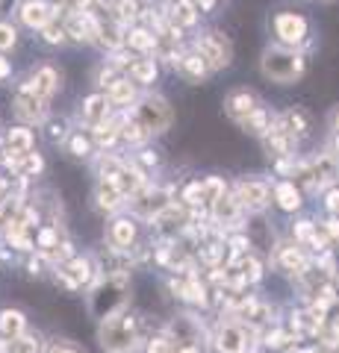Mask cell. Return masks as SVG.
I'll return each instance as SVG.
<instances>
[{"label": "cell", "instance_id": "1", "mask_svg": "<svg viewBox=\"0 0 339 353\" xmlns=\"http://www.w3.org/2000/svg\"><path fill=\"white\" fill-rule=\"evenodd\" d=\"M130 306V280L127 274H97L89 285V315L97 321L115 318Z\"/></svg>", "mask_w": 339, "mask_h": 353}, {"label": "cell", "instance_id": "2", "mask_svg": "<svg viewBox=\"0 0 339 353\" xmlns=\"http://www.w3.org/2000/svg\"><path fill=\"white\" fill-rule=\"evenodd\" d=\"M139 333H142V321L139 315L127 312L115 315V318H106V321L97 324V341L106 353H127L136 347L139 341Z\"/></svg>", "mask_w": 339, "mask_h": 353}, {"label": "cell", "instance_id": "3", "mask_svg": "<svg viewBox=\"0 0 339 353\" xmlns=\"http://www.w3.org/2000/svg\"><path fill=\"white\" fill-rule=\"evenodd\" d=\"M304 65H307V62H304V57H301L298 50L275 44V48L262 50L260 71L266 74L271 83H295L304 74Z\"/></svg>", "mask_w": 339, "mask_h": 353}, {"label": "cell", "instance_id": "4", "mask_svg": "<svg viewBox=\"0 0 339 353\" xmlns=\"http://www.w3.org/2000/svg\"><path fill=\"white\" fill-rule=\"evenodd\" d=\"M136 121V124L148 132V136H154V132H166L171 127V106L166 97H159V94H148V97H142L139 106L133 109V115H130Z\"/></svg>", "mask_w": 339, "mask_h": 353}, {"label": "cell", "instance_id": "5", "mask_svg": "<svg viewBox=\"0 0 339 353\" xmlns=\"http://www.w3.org/2000/svg\"><path fill=\"white\" fill-rule=\"evenodd\" d=\"M195 53L206 62L210 71H218V68H227L233 59V48H231V39L224 32H204V36L195 41Z\"/></svg>", "mask_w": 339, "mask_h": 353}, {"label": "cell", "instance_id": "6", "mask_svg": "<svg viewBox=\"0 0 339 353\" xmlns=\"http://www.w3.org/2000/svg\"><path fill=\"white\" fill-rule=\"evenodd\" d=\"M127 203H130V209H133L136 218L154 221L162 209L171 206V192L162 189V185H145V189H139Z\"/></svg>", "mask_w": 339, "mask_h": 353}, {"label": "cell", "instance_id": "7", "mask_svg": "<svg viewBox=\"0 0 339 353\" xmlns=\"http://www.w3.org/2000/svg\"><path fill=\"white\" fill-rule=\"evenodd\" d=\"M275 36L280 41V48H301L310 36V24L307 18L298 12H278L275 15Z\"/></svg>", "mask_w": 339, "mask_h": 353}, {"label": "cell", "instance_id": "8", "mask_svg": "<svg viewBox=\"0 0 339 353\" xmlns=\"http://www.w3.org/2000/svg\"><path fill=\"white\" fill-rule=\"evenodd\" d=\"M59 9L48 0H15V18L30 30H45L50 21H57Z\"/></svg>", "mask_w": 339, "mask_h": 353}, {"label": "cell", "instance_id": "9", "mask_svg": "<svg viewBox=\"0 0 339 353\" xmlns=\"http://www.w3.org/2000/svg\"><path fill=\"white\" fill-rule=\"evenodd\" d=\"M12 109H15L18 121H24V127H27V124H41V121L48 118V103L41 101V97L32 94L27 83H18Z\"/></svg>", "mask_w": 339, "mask_h": 353}, {"label": "cell", "instance_id": "10", "mask_svg": "<svg viewBox=\"0 0 339 353\" xmlns=\"http://www.w3.org/2000/svg\"><path fill=\"white\" fill-rule=\"evenodd\" d=\"M269 194H271L269 183L260 180V176H248V180H239V183H236V192H233L236 203L242 206V209H248V212H260V209L269 203Z\"/></svg>", "mask_w": 339, "mask_h": 353}, {"label": "cell", "instance_id": "11", "mask_svg": "<svg viewBox=\"0 0 339 353\" xmlns=\"http://www.w3.org/2000/svg\"><path fill=\"white\" fill-rule=\"evenodd\" d=\"M275 124L280 127V132H283V136H287L289 141L307 139L310 130H313L310 115L304 112V109H298V106H292V109H287V112H280V115L275 118Z\"/></svg>", "mask_w": 339, "mask_h": 353}, {"label": "cell", "instance_id": "12", "mask_svg": "<svg viewBox=\"0 0 339 353\" xmlns=\"http://www.w3.org/2000/svg\"><path fill=\"white\" fill-rule=\"evenodd\" d=\"M139 239V227L133 218H113L109 221V230H106V245L113 250H133Z\"/></svg>", "mask_w": 339, "mask_h": 353}, {"label": "cell", "instance_id": "13", "mask_svg": "<svg viewBox=\"0 0 339 353\" xmlns=\"http://www.w3.org/2000/svg\"><path fill=\"white\" fill-rule=\"evenodd\" d=\"M24 83L30 85V92L36 97H41L45 103H50V97L57 94V88H59V74H57L53 65H39L36 71H30V77Z\"/></svg>", "mask_w": 339, "mask_h": 353}, {"label": "cell", "instance_id": "14", "mask_svg": "<svg viewBox=\"0 0 339 353\" xmlns=\"http://www.w3.org/2000/svg\"><path fill=\"white\" fill-rule=\"evenodd\" d=\"M248 330L242 324H222L215 333V350L218 353H248Z\"/></svg>", "mask_w": 339, "mask_h": 353}, {"label": "cell", "instance_id": "15", "mask_svg": "<svg viewBox=\"0 0 339 353\" xmlns=\"http://www.w3.org/2000/svg\"><path fill=\"white\" fill-rule=\"evenodd\" d=\"M257 106H260L257 94H254V92H248V88H233V92L224 97V112L231 115L236 124H242V121H245L251 112H254Z\"/></svg>", "mask_w": 339, "mask_h": 353}, {"label": "cell", "instance_id": "16", "mask_svg": "<svg viewBox=\"0 0 339 353\" xmlns=\"http://www.w3.org/2000/svg\"><path fill=\"white\" fill-rule=\"evenodd\" d=\"M109 109H113V106H109L106 94H101V92L89 94V97L83 101V106H80V121H83V124L89 127V130H95V127H101L104 121H109Z\"/></svg>", "mask_w": 339, "mask_h": 353}, {"label": "cell", "instance_id": "17", "mask_svg": "<svg viewBox=\"0 0 339 353\" xmlns=\"http://www.w3.org/2000/svg\"><path fill=\"white\" fill-rule=\"evenodd\" d=\"M59 268L74 280L77 289H80V285H92L97 280V265H95L92 256H71L65 265H59Z\"/></svg>", "mask_w": 339, "mask_h": 353}, {"label": "cell", "instance_id": "18", "mask_svg": "<svg viewBox=\"0 0 339 353\" xmlns=\"http://www.w3.org/2000/svg\"><path fill=\"white\" fill-rule=\"evenodd\" d=\"M32 148H36V136H32L30 127H12L6 130L3 136V150L12 153V157H24V153H32Z\"/></svg>", "mask_w": 339, "mask_h": 353}, {"label": "cell", "instance_id": "19", "mask_svg": "<svg viewBox=\"0 0 339 353\" xmlns=\"http://www.w3.org/2000/svg\"><path fill=\"white\" fill-rule=\"evenodd\" d=\"M27 333V315L15 306H6L0 309V341H9V339H18Z\"/></svg>", "mask_w": 339, "mask_h": 353}, {"label": "cell", "instance_id": "20", "mask_svg": "<svg viewBox=\"0 0 339 353\" xmlns=\"http://www.w3.org/2000/svg\"><path fill=\"white\" fill-rule=\"evenodd\" d=\"M262 145H266V153L269 157H278V159H283V157H295V141H289L287 136L280 132V127L271 121V127L262 132Z\"/></svg>", "mask_w": 339, "mask_h": 353}, {"label": "cell", "instance_id": "21", "mask_svg": "<svg viewBox=\"0 0 339 353\" xmlns=\"http://www.w3.org/2000/svg\"><path fill=\"white\" fill-rule=\"evenodd\" d=\"M213 206V221L215 224H236L239 221V215H242V206L236 203V197H233V192H224L218 201H213L210 203Z\"/></svg>", "mask_w": 339, "mask_h": 353}, {"label": "cell", "instance_id": "22", "mask_svg": "<svg viewBox=\"0 0 339 353\" xmlns=\"http://www.w3.org/2000/svg\"><path fill=\"white\" fill-rule=\"evenodd\" d=\"M95 201H97V209H101V212H115V209H122L127 203L124 194L118 192V185L113 180H101V183H97Z\"/></svg>", "mask_w": 339, "mask_h": 353}, {"label": "cell", "instance_id": "23", "mask_svg": "<svg viewBox=\"0 0 339 353\" xmlns=\"http://www.w3.org/2000/svg\"><path fill=\"white\" fill-rule=\"evenodd\" d=\"M106 101L109 106H130L136 103V83L130 77H118V80L106 88Z\"/></svg>", "mask_w": 339, "mask_h": 353}, {"label": "cell", "instance_id": "24", "mask_svg": "<svg viewBox=\"0 0 339 353\" xmlns=\"http://www.w3.org/2000/svg\"><path fill=\"white\" fill-rule=\"evenodd\" d=\"M177 71L186 77L189 83H204L206 80V74H210V68H206V62L198 57V53H180V59H177Z\"/></svg>", "mask_w": 339, "mask_h": 353}, {"label": "cell", "instance_id": "25", "mask_svg": "<svg viewBox=\"0 0 339 353\" xmlns=\"http://www.w3.org/2000/svg\"><path fill=\"white\" fill-rule=\"evenodd\" d=\"M157 44H159V39L154 36V30H148V27H133V30H127V36H124V48L136 50V53H151V50H157Z\"/></svg>", "mask_w": 339, "mask_h": 353}, {"label": "cell", "instance_id": "26", "mask_svg": "<svg viewBox=\"0 0 339 353\" xmlns=\"http://www.w3.org/2000/svg\"><path fill=\"white\" fill-rule=\"evenodd\" d=\"M278 265L289 274H307L310 271V262H307V256H304V250L295 248V245L278 250Z\"/></svg>", "mask_w": 339, "mask_h": 353}, {"label": "cell", "instance_id": "27", "mask_svg": "<svg viewBox=\"0 0 339 353\" xmlns=\"http://www.w3.org/2000/svg\"><path fill=\"white\" fill-rule=\"evenodd\" d=\"M275 203L283 209V212H295V209H301V189L295 185L292 180H283L275 185Z\"/></svg>", "mask_w": 339, "mask_h": 353}, {"label": "cell", "instance_id": "28", "mask_svg": "<svg viewBox=\"0 0 339 353\" xmlns=\"http://www.w3.org/2000/svg\"><path fill=\"white\" fill-rule=\"evenodd\" d=\"M157 74H159V68H157L154 59H133V62H130V68H127V77H130V80H133L136 85H139V83H142V85L154 83Z\"/></svg>", "mask_w": 339, "mask_h": 353}, {"label": "cell", "instance_id": "29", "mask_svg": "<svg viewBox=\"0 0 339 353\" xmlns=\"http://www.w3.org/2000/svg\"><path fill=\"white\" fill-rule=\"evenodd\" d=\"M65 150H68L74 159H89L95 150V141H92V136H86V132H71V136L65 139Z\"/></svg>", "mask_w": 339, "mask_h": 353}, {"label": "cell", "instance_id": "30", "mask_svg": "<svg viewBox=\"0 0 339 353\" xmlns=\"http://www.w3.org/2000/svg\"><path fill=\"white\" fill-rule=\"evenodd\" d=\"M171 24L174 27H195L198 24V6L189 3V0H177V6L171 9Z\"/></svg>", "mask_w": 339, "mask_h": 353}, {"label": "cell", "instance_id": "31", "mask_svg": "<svg viewBox=\"0 0 339 353\" xmlns=\"http://www.w3.org/2000/svg\"><path fill=\"white\" fill-rule=\"evenodd\" d=\"M236 271L245 283H260L262 280V262L254 256V253H245V256L236 262Z\"/></svg>", "mask_w": 339, "mask_h": 353}, {"label": "cell", "instance_id": "32", "mask_svg": "<svg viewBox=\"0 0 339 353\" xmlns=\"http://www.w3.org/2000/svg\"><path fill=\"white\" fill-rule=\"evenodd\" d=\"M271 121H275V118H271L262 106H257L254 112H251V115L242 121V130H245V132H251V136H262V132H266V130L271 127Z\"/></svg>", "mask_w": 339, "mask_h": 353}, {"label": "cell", "instance_id": "33", "mask_svg": "<svg viewBox=\"0 0 339 353\" xmlns=\"http://www.w3.org/2000/svg\"><path fill=\"white\" fill-rule=\"evenodd\" d=\"M113 12H115L118 24H133V21L142 18V6L136 3V0H122V3L113 6Z\"/></svg>", "mask_w": 339, "mask_h": 353}, {"label": "cell", "instance_id": "34", "mask_svg": "<svg viewBox=\"0 0 339 353\" xmlns=\"http://www.w3.org/2000/svg\"><path fill=\"white\" fill-rule=\"evenodd\" d=\"M201 192H204V203H213L227 192V185L222 176H206V180H201Z\"/></svg>", "mask_w": 339, "mask_h": 353}, {"label": "cell", "instance_id": "35", "mask_svg": "<svg viewBox=\"0 0 339 353\" xmlns=\"http://www.w3.org/2000/svg\"><path fill=\"white\" fill-rule=\"evenodd\" d=\"M145 353H177V341L171 336H151L145 341Z\"/></svg>", "mask_w": 339, "mask_h": 353}, {"label": "cell", "instance_id": "36", "mask_svg": "<svg viewBox=\"0 0 339 353\" xmlns=\"http://www.w3.org/2000/svg\"><path fill=\"white\" fill-rule=\"evenodd\" d=\"M224 253H227V248L222 241H210V245L201 248V259L210 265V268H218V262H224Z\"/></svg>", "mask_w": 339, "mask_h": 353}, {"label": "cell", "instance_id": "37", "mask_svg": "<svg viewBox=\"0 0 339 353\" xmlns=\"http://www.w3.org/2000/svg\"><path fill=\"white\" fill-rule=\"evenodd\" d=\"M41 353H86V350L71 339H50Z\"/></svg>", "mask_w": 339, "mask_h": 353}, {"label": "cell", "instance_id": "38", "mask_svg": "<svg viewBox=\"0 0 339 353\" xmlns=\"http://www.w3.org/2000/svg\"><path fill=\"white\" fill-rule=\"evenodd\" d=\"M39 32H41V41H48V44H65V41H68V36H65V30L59 24V18L50 21V24L45 30H39Z\"/></svg>", "mask_w": 339, "mask_h": 353}, {"label": "cell", "instance_id": "39", "mask_svg": "<svg viewBox=\"0 0 339 353\" xmlns=\"http://www.w3.org/2000/svg\"><path fill=\"white\" fill-rule=\"evenodd\" d=\"M68 136L71 132H68V121L65 118H50L48 121V139L53 141V145H57V141H65Z\"/></svg>", "mask_w": 339, "mask_h": 353}, {"label": "cell", "instance_id": "40", "mask_svg": "<svg viewBox=\"0 0 339 353\" xmlns=\"http://www.w3.org/2000/svg\"><path fill=\"white\" fill-rule=\"evenodd\" d=\"M15 44H18V30L9 21H0V53L12 50Z\"/></svg>", "mask_w": 339, "mask_h": 353}, {"label": "cell", "instance_id": "41", "mask_svg": "<svg viewBox=\"0 0 339 353\" xmlns=\"http://www.w3.org/2000/svg\"><path fill=\"white\" fill-rule=\"evenodd\" d=\"M118 77H122V71H118L115 65L104 62L101 68H97V77H95V80H97V85H101V88H109V85H113V83L118 80Z\"/></svg>", "mask_w": 339, "mask_h": 353}, {"label": "cell", "instance_id": "42", "mask_svg": "<svg viewBox=\"0 0 339 353\" xmlns=\"http://www.w3.org/2000/svg\"><path fill=\"white\" fill-rule=\"evenodd\" d=\"M183 201H186V206H201L204 203V192H201V180H192L189 185L183 189Z\"/></svg>", "mask_w": 339, "mask_h": 353}, {"label": "cell", "instance_id": "43", "mask_svg": "<svg viewBox=\"0 0 339 353\" xmlns=\"http://www.w3.org/2000/svg\"><path fill=\"white\" fill-rule=\"evenodd\" d=\"M130 162H133L139 171H145V174H148V168H154V165L159 162V157H157L154 150H139V153H136V157L130 159Z\"/></svg>", "mask_w": 339, "mask_h": 353}, {"label": "cell", "instance_id": "44", "mask_svg": "<svg viewBox=\"0 0 339 353\" xmlns=\"http://www.w3.org/2000/svg\"><path fill=\"white\" fill-rule=\"evenodd\" d=\"M292 233H295V241H310V236L316 233V224L313 221H298Z\"/></svg>", "mask_w": 339, "mask_h": 353}, {"label": "cell", "instance_id": "45", "mask_svg": "<svg viewBox=\"0 0 339 353\" xmlns=\"http://www.w3.org/2000/svg\"><path fill=\"white\" fill-rule=\"evenodd\" d=\"M287 341H292V336H287L283 330H275V333L266 336V345H269V347H283Z\"/></svg>", "mask_w": 339, "mask_h": 353}, {"label": "cell", "instance_id": "46", "mask_svg": "<svg viewBox=\"0 0 339 353\" xmlns=\"http://www.w3.org/2000/svg\"><path fill=\"white\" fill-rule=\"evenodd\" d=\"M325 233H327V239H331V241H339V215H333L331 221H327Z\"/></svg>", "mask_w": 339, "mask_h": 353}, {"label": "cell", "instance_id": "47", "mask_svg": "<svg viewBox=\"0 0 339 353\" xmlns=\"http://www.w3.org/2000/svg\"><path fill=\"white\" fill-rule=\"evenodd\" d=\"M325 206L331 209L333 215H339V189H331V192H327V201H325Z\"/></svg>", "mask_w": 339, "mask_h": 353}, {"label": "cell", "instance_id": "48", "mask_svg": "<svg viewBox=\"0 0 339 353\" xmlns=\"http://www.w3.org/2000/svg\"><path fill=\"white\" fill-rule=\"evenodd\" d=\"M9 183H12V180H6V176H0V203H3L6 197H9Z\"/></svg>", "mask_w": 339, "mask_h": 353}, {"label": "cell", "instance_id": "49", "mask_svg": "<svg viewBox=\"0 0 339 353\" xmlns=\"http://www.w3.org/2000/svg\"><path fill=\"white\" fill-rule=\"evenodd\" d=\"M9 74H12V68H9V62L3 59V53H0V80H6Z\"/></svg>", "mask_w": 339, "mask_h": 353}, {"label": "cell", "instance_id": "50", "mask_svg": "<svg viewBox=\"0 0 339 353\" xmlns=\"http://www.w3.org/2000/svg\"><path fill=\"white\" fill-rule=\"evenodd\" d=\"M177 353H201L198 345H177Z\"/></svg>", "mask_w": 339, "mask_h": 353}, {"label": "cell", "instance_id": "51", "mask_svg": "<svg viewBox=\"0 0 339 353\" xmlns=\"http://www.w3.org/2000/svg\"><path fill=\"white\" fill-rule=\"evenodd\" d=\"M333 130H336V136H339V109L333 112Z\"/></svg>", "mask_w": 339, "mask_h": 353}, {"label": "cell", "instance_id": "52", "mask_svg": "<svg viewBox=\"0 0 339 353\" xmlns=\"http://www.w3.org/2000/svg\"><path fill=\"white\" fill-rule=\"evenodd\" d=\"M62 3H71V6H80L83 0H62Z\"/></svg>", "mask_w": 339, "mask_h": 353}, {"label": "cell", "instance_id": "53", "mask_svg": "<svg viewBox=\"0 0 339 353\" xmlns=\"http://www.w3.org/2000/svg\"><path fill=\"white\" fill-rule=\"evenodd\" d=\"M127 353H133V350H127Z\"/></svg>", "mask_w": 339, "mask_h": 353}]
</instances>
